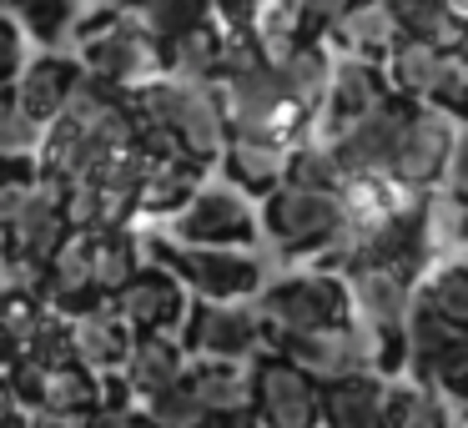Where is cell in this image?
<instances>
[{
  "mask_svg": "<svg viewBox=\"0 0 468 428\" xmlns=\"http://www.w3.org/2000/svg\"><path fill=\"white\" fill-rule=\"evenodd\" d=\"M343 202L337 192H307V187H272L257 197V237L277 247L292 262L313 257L317 267L337 273V252H343Z\"/></svg>",
  "mask_w": 468,
  "mask_h": 428,
  "instance_id": "cell-1",
  "label": "cell"
},
{
  "mask_svg": "<svg viewBox=\"0 0 468 428\" xmlns=\"http://www.w3.org/2000/svg\"><path fill=\"white\" fill-rule=\"evenodd\" d=\"M71 46H76V66L91 81L112 86V91H136V86L162 76V46L132 21V16H112L96 11L91 21L71 26Z\"/></svg>",
  "mask_w": 468,
  "mask_h": 428,
  "instance_id": "cell-2",
  "label": "cell"
},
{
  "mask_svg": "<svg viewBox=\"0 0 468 428\" xmlns=\"http://www.w3.org/2000/svg\"><path fill=\"white\" fill-rule=\"evenodd\" d=\"M142 247L146 262L166 267L192 303H252L267 283L262 262L242 247H186L172 237H152V242L142 237Z\"/></svg>",
  "mask_w": 468,
  "mask_h": 428,
  "instance_id": "cell-3",
  "label": "cell"
},
{
  "mask_svg": "<svg viewBox=\"0 0 468 428\" xmlns=\"http://www.w3.org/2000/svg\"><path fill=\"white\" fill-rule=\"evenodd\" d=\"M257 313L267 323V337L277 333H317V327H347L353 323V303H347V283L333 267H307L282 283H262L252 297Z\"/></svg>",
  "mask_w": 468,
  "mask_h": 428,
  "instance_id": "cell-4",
  "label": "cell"
},
{
  "mask_svg": "<svg viewBox=\"0 0 468 428\" xmlns=\"http://www.w3.org/2000/svg\"><path fill=\"white\" fill-rule=\"evenodd\" d=\"M463 146V122L438 106H408L403 126L393 136V152H388V182L408 187V192H433L438 177H443L448 156Z\"/></svg>",
  "mask_w": 468,
  "mask_h": 428,
  "instance_id": "cell-5",
  "label": "cell"
},
{
  "mask_svg": "<svg viewBox=\"0 0 468 428\" xmlns=\"http://www.w3.org/2000/svg\"><path fill=\"white\" fill-rule=\"evenodd\" d=\"M182 353L202 363H252L267 353V323L257 303H192L176 327Z\"/></svg>",
  "mask_w": 468,
  "mask_h": 428,
  "instance_id": "cell-6",
  "label": "cell"
},
{
  "mask_svg": "<svg viewBox=\"0 0 468 428\" xmlns=\"http://www.w3.org/2000/svg\"><path fill=\"white\" fill-rule=\"evenodd\" d=\"M172 242H186V247H252L257 242V202L242 197L237 187L227 182H202L172 217Z\"/></svg>",
  "mask_w": 468,
  "mask_h": 428,
  "instance_id": "cell-7",
  "label": "cell"
},
{
  "mask_svg": "<svg viewBox=\"0 0 468 428\" xmlns=\"http://www.w3.org/2000/svg\"><path fill=\"white\" fill-rule=\"evenodd\" d=\"M252 383V423L257 428H323V388L307 373H297L287 358L257 353L247 363Z\"/></svg>",
  "mask_w": 468,
  "mask_h": 428,
  "instance_id": "cell-8",
  "label": "cell"
},
{
  "mask_svg": "<svg viewBox=\"0 0 468 428\" xmlns=\"http://www.w3.org/2000/svg\"><path fill=\"white\" fill-rule=\"evenodd\" d=\"M267 353L287 358V363H292L297 373H307L317 388L367 368V343H363V327L357 323L317 327V333H277V337H267Z\"/></svg>",
  "mask_w": 468,
  "mask_h": 428,
  "instance_id": "cell-9",
  "label": "cell"
},
{
  "mask_svg": "<svg viewBox=\"0 0 468 428\" xmlns=\"http://www.w3.org/2000/svg\"><path fill=\"white\" fill-rule=\"evenodd\" d=\"M106 303H112V313L142 337V333H176L182 317H186V307H192V297H186V287L176 283L166 267L142 262Z\"/></svg>",
  "mask_w": 468,
  "mask_h": 428,
  "instance_id": "cell-10",
  "label": "cell"
},
{
  "mask_svg": "<svg viewBox=\"0 0 468 428\" xmlns=\"http://www.w3.org/2000/svg\"><path fill=\"white\" fill-rule=\"evenodd\" d=\"M383 96H388V86H383V71H378L373 61H347V56H333V76H327L323 106H317L307 136L333 142V136L347 132L363 112H373Z\"/></svg>",
  "mask_w": 468,
  "mask_h": 428,
  "instance_id": "cell-11",
  "label": "cell"
},
{
  "mask_svg": "<svg viewBox=\"0 0 468 428\" xmlns=\"http://www.w3.org/2000/svg\"><path fill=\"white\" fill-rule=\"evenodd\" d=\"M408 106L413 102H403V96H383L373 112H363L347 132H337L327 142L337 166H343V177H383L388 172V152H393V136L403 126Z\"/></svg>",
  "mask_w": 468,
  "mask_h": 428,
  "instance_id": "cell-12",
  "label": "cell"
},
{
  "mask_svg": "<svg viewBox=\"0 0 468 428\" xmlns=\"http://www.w3.org/2000/svg\"><path fill=\"white\" fill-rule=\"evenodd\" d=\"M343 283L357 327H403L408 307H413V277L363 262V267H343Z\"/></svg>",
  "mask_w": 468,
  "mask_h": 428,
  "instance_id": "cell-13",
  "label": "cell"
},
{
  "mask_svg": "<svg viewBox=\"0 0 468 428\" xmlns=\"http://www.w3.org/2000/svg\"><path fill=\"white\" fill-rule=\"evenodd\" d=\"M146 152H152V162H146V177H142V187H136L132 227L146 222V217H162L166 222V217L207 182V172H212V166L192 162V156H182V152H156V146H146Z\"/></svg>",
  "mask_w": 468,
  "mask_h": 428,
  "instance_id": "cell-14",
  "label": "cell"
},
{
  "mask_svg": "<svg viewBox=\"0 0 468 428\" xmlns=\"http://www.w3.org/2000/svg\"><path fill=\"white\" fill-rule=\"evenodd\" d=\"M136 333L112 313V303H96L71 317V363L86 368L91 378H116L132 353Z\"/></svg>",
  "mask_w": 468,
  "mask_h": 428,
  "instance_id": "cell-15",
  "label": "cell"
},
{
  "mask_svg": "<svg viewBox=\"0 0 468 428\" xmlns=\"http://www.w3.org/2000/svg\"><path fill=\"white\" fill-rule=\"evenodd\" d=\"M76 81H81L76 56L41 51L36 61L21 66V76H16V86H11V102L21 106L36 126H46V122H56V116H61V106H66V96L76 91Z\"/></svg>",
  "mask_w": 468,
  "mask_h": 428,
  "instance_id": "cell-16",
  "label": "cell"
},
{
  "mask_svg": "<svg viewBox=\"0 0 468 428\" xmlns=\"http://www.w3.org/2000/svg\"><path fill=\"white\" fill-rule=\"evenodd\" d=\"M186 363H192V358L182 353L176 333H142L132 343V353H126V363H122V373H116V378L126 383L132 403H146V398H156L162 388L182 383Z\"/></svg>",
  "mask_w": 468,
  "mask_h": 428,
  "instance_id": "cell-17",
  "label": "cell"
},
{
  "mask_svg": "<svg viewBox=\"0 0 468 428\" xmlns=\"http://www.w3.org/2000/svg\"><path fill=\"white\" fill-rule=\"evenodd\" d=\"M186 393L202 408L207 423H237L252 413V383H247V363H186Z\"/></svg>",
  "mask_w": 468,
  "mask_h": 428,
  "instance_id": "cell-18",
  "label": "cell"
},
{
  "mask_svg": "<svg viewBox=\"0 0 468 428\" xmlns=\"http://www.w3.org/2000/svg\"><path fill=\"white\" fill-rule=\"evenodd\" d=\"M287 152L292 146L282 142H257V136H227L222 156H217V166H222L227 187H237L242 197H267L272 187H282V166H287Z\"/></svg>",
  "mask_w": 468,
  "mask_h": 428,
  "instance_id": "cell-19",
  "label": "cell"
},
{
  "mask_svg": "<svg viewBox=\"0 0 468 428\" xmlns=\"http://www.w3.org/2000/svg\"><path fill=\"white\" fill-rule=\"evenodd\" d=\"M398 41V21L388 5H378V0H357L353 16H347L343 26H333V31L323 36V51L327 56H347V61H383L388 51H393Z\"/></svg>",
  "mask_w": 468,
  "mask_h": 428,
  "instance_id": "cell-20",
  "label": "cell"
},
{
  "mask_svg": "<svg viewBox=\"0 0 468 428\" xmlns=\"http://www.w3.org/2000/svg\"><path fill=\"white\" fill-rule=\"evenodd\" d=\"M383 398L388 378L378 373H347L323 388V428H383Z\"/></svg>",
  "mask_w": 468,
  "mask_h": 428,
  "instance_id": "cell-21",
  "label": "cell"
},
{
  "mask_svg": "<svg viewBox=\"0 0 468 428\" xmlns=\"http://www.w3.org/2000/svg\"><path fill=\"white\" fill-rule=\"evenodd\" d=\"M383 428H463V398H443L438 388H423L413 378L388 383Z\"/></svg>",
  "mask_w": 468,
  "mask_h": 428,
  "instance_id": "cell-22",
  "label": "cell"
},
{
  "mask_svg": "<svg viewBox=\"0 0 468 428\" xmlns=\"http://www.w3.org/2000/svg\"><path fill=\"white\" fill-rule=\"evenodd\" d=\"M217 61H222V26L217 21H202L162 41V76H176V81H217Z\"/></svg>",
  "mask_w": 468,
  "mask_h": 428,
  "instance_id": "cell-23",
  "label": "cell"
},
{
  "mask_svg": "<svg viewBox=\"0 0 468 428\" xmlns=\"http://www.w3.org/2000/svg\"><path fill=\"white\" fill-rule=\"evenodd\" d=\"M438 61H443V51H438V46H428V41H408V36H398L393 51H388L383 61H378V71H383L388 96H403V102H418V106H423L428 86H433Z\"/></svg>",
  "mask_w": 468,
  "mask_h": 428,
  "instance_id": "cell-24",
  "label": "cell"
},
{
  "mask_svg": "<svg viewBox=\"0 0 468 428\" xmlns=\"http://www.w3.org/2000/svg\"><path fill=\"white\" fill-rule=\"evenodd\" d=\"M142 262H146V247L136 227H96L91 232V273L101 297H112Z\"/></svg>",
  "mask_w": 468,
  "mask_h": 428,
  "instance_id": "cell-25",
  "label": "cell"
},
{
  "mask_svg": "<svg viewBox=\"0 0 468 428\" xmlns=\"http://www.w3.org/2000/svg\"><path fill=\"white\" fill-rule=\"evenodd\" d=\"M388 11L398 21V36H408V41H428L438 51H463V21L443 0H393Z\"/></svg>",
  "mask_w": 468,
  "mask_h": 428,
  "instance_id": "cell-26",
  "label": "cell"
},
{
  "mask_svg": "<svg viewBox=\"0 0 468 428\" xmlns=\"http://www.w3.org/2000/svg\"><path fill=\"white\" fill-rule=\"evenodd\" d=\"M413 307H423V313H433V317H448V323L468 327V273H463V257L428 267V273L413 283Z\"/></svg>",
  "mask_w": 468,
  "mask_h": 428,
  "instance_id": "cell-27",
  "label": "cell"
},
{
  "mask_svg": "<svg viewBox=\"0 0 468 428\" xmlns=\"http://www.w3.org/2000/svg\"><path fill=\"white\" fill-rule=\"evenodd\" d=\"M0 11L21 26L26 41L46 46V51H61V41H71L81 0H0Z\"/></svg>",
  "mask_w": 468,
  "mask_h": 428,
  "instance_id": "cell-28",
  "label": "cell"
},
{
  "mask_svg": "<svg viewBox=\"0 0 468 428\" xmlns=\"http://www.w3.org/2000/svg\"><path fill=\"white\" fill-rule=\"evenodd\" d=\"M96 403H101V378H91L86 368H76V363L46 368V383H41L36 408L61 413V418H86Z\"/></svg>",
  "mask_w": 468,
  "mask_h": 428,
  "instance_id": "cell-29",
  "label": "cell"
},
{
  "mask_svg": "<svg viewBox=\"0 0 468 428\" xmlns=\"http://www.w3.org/2000/svg\"><path fill=\"white\" fill-rule=\"evenodd\" d=\"M282 182L287 187H307V192H343V166H337L333 146L317 142V136H303V142L287 152V166H282Z\"/></svg>",
  "mask_w": 468,
  "mask_h": 428,
  "instance_id": "cell-30",
  "label": "cell"
},
{
  "mask_svg": "<svg viewBox=\"0 0 468 428\" xmlns=\"http://www.w3.org/2000/svg\"><path fill=\"white\" fill-rule=\"evenodd\" d=\"M132 21L162 46V41H172V36L192 31V26L212 21V0H146Z\"/></svg>",
  "mask_w": 468,
  "mask_h": 428,
  "instance_id": "cell-31",
  "label": "cell"
},
{
  "mask_svg": "<svg viewBox=\"0 0 468 428\" xmlns=\"http://www.w3.org/2000/svg\"><path fill=\"white\" fill-rule=\"evenodd\" d=\"M16 353L31 358V363H41V368L71 363V317H61V313H51V307H46V313L36 317L31 333L16 343Z\"/></svg>",
  "mask_w": 468,
  "mask_h": 428,
  "instance_id": "cell-32",
  "label": "cell"
},
{
  "mask_svg": "<svg viewBox=\"0 0 468 428\" xmlns=\"http://www.w3.org/2000/svg\"><path fill=\"white\" fill-rule=\"evenodd\" d=\"M463 86H468L463 51H443V61H438V71H433V86H428L423 106H438V112H448V116H458V122H463V106H468Z\"/></svg>",
  "mask_w": 468,
  "mask_h": 428,
  "instance_id": "cell-33",
  "label": "cell"
},
{
  "mask_svg": "<svg viewBox=\"0 0 468 428\" xmlns=\"http://www.w3.org/2000/svg\"><path fill=\"white\" fill-rule=\"evenodd\" d=\"M146 418H152L156 428H202L207 418H202V408L192 403V393H186V383H176V388H162L156 398H146V403H136Z\"/></svg>",
  "mask_w": 468,
  "mask_h": 428,
  "instance_id": "cell-34",
  "label": "cell"
},
{
  "mask_svg": "<svg viewBox=\"0 0 468 428\" xmlns=\"http://www.w3.org/2000/svg\"><path fill=\"white\" fill-rule=\"evenodd\" d=\"M357 0H297V16H303V41H323L333 26H343L353 16Z\"/></svg>",
  "mask_w": 468,
  "mask_h": 428,
  "instance_id": "cell-35",
  "label": "cell"
},
{
  "mask_svg": "<svg viewBox=\"0 0 468 428\" xmlns=\"http://www.w3.org/2000/svg\"><path fill=\"white\" fill-rule=\"evenodd\" d=\"M21 66H26V31L0 11V91H11L16 86Z\"/></svg>",
  "mask_w": 468,
  "mask_h": 428,
  "instance_id": "cell-36",
  "label": "cell"
},
{
  "mask_svg": "<svg viewBox=\"0 0 468 428\" xmlns=\"http://www.w3.org/2000/svg\"><path fill=\"white\" fill-rule=\"evenodd\" d=\"M136 423V403H96L81 418V428H132Z\"/></svg>",
  "mask_w": 468,
  "mask_h": 428,
  "instance_id": "cell-37",
  "label": "cell"
},
{
  "mask_svg": "<svg viewBox=\"0 0 468 428\" xmlns=\"http://www.w3.org/2000/svg\"><path fill=\"white\" fill-rule=\"evenodd\" d=\"M252 11H257V0H212V21L217 26H247Z\"/></svg>",
  "mask_w": 468,
  "mask_h": 428,
  "instance_id": "cell-38",
  "label": "cell"
},
{
  "mask_svg": "<svg viewBox=\"0 0 468 428\" xmlns=\"http://www.w3.org/2000/svg\"><path fill=\"white\" fill-rule=\"evenodd\" d=\"M21 428H81V418H61V413H46V408H26Z\"/></svg>",
  "mask_w": 468,
  "mask_h": 428,
  "instance_id": "cell-39",
  "label": "cell"
},
{
  "mask_svg": "<svg viewBox=\"0 0 468 428\" xmlns=\"http://www.w3.org/2000/svg\"><path fill=\"white\" fill-rule=\"evenodd\" d=\"M146 0H101V11H112V16H136Z\"/></svg>",
  "mask_w": 468,
  "mask_h": 428,
  "instance_id": "cell-40",
  "label": "cell"
},
{
  "mask_svg": "<svg viewBox=\"0 0 468 428\" xmlns=\"http://www.w3.org/2000/svg\"><path fill=\"white\" fill-rule=\"evenodd\" d=\"M16 413H21V408H16L11 388H5V373H0V423H5V418H16Z\"/></svg>",
  "mask_w": 468,
  "mask_h": 428,
  "instance_id": "cell-41",
  "label": "cell"
},
{
  "mask_svg": "<svg viewBox=\"0 0 468 428\" xmlns=\"http://www.w3.org/2000/svg\"><path fill=\"white\" fill-rule=\"evenodd\" d=\"M11 358H16V343H11L5 333H0V373H5V363H11Z\"/></svg>",
  "mask_w": 468,
  "mask_h": 428,
  "instance_id": "cell-42",
  "label": "cell"
},
{
  "mask_svg": "<svg viewBox=\"0 0 468 428\" xmlns=\"http://www.w3.org/2000/svg\"><path fill=\"white\" fill-rule=\"evenodd\" d=\"M212 428H257L252 418H237V423H212Z\"/></svg>",
  "mask_w": 468,
  "mask_h": 428,
  "instance_id": "cell-43",
  "label": "cell"
},
{
  "mask_svg": "<svg viewBox=\"0 0 468 428\" xmlns=\"http://www.w3.org/2000/svg\"><path fill=\"white\" fill-rule=\"evenodd\" d=\"M132 428H156V423H152V418L142 413V408H136V423H132Z\"/></svg>",
  "mask_w": 468,
  "mask_h": 428,
  "instance_id": "cell-44",
  "label": "cell"
},
{
  "mask_svg": "<svg viewBox=\"0 0 468 428\" xmlns=\"http://www.w3.org/2000/svg\"><path fill=\"white\" fill-rule=\"evenodd\" d=\"M0 428H21V413H16V418H5V423H0Z\"/></svg>",
  "mask_w": 468,
  "mask_h": 428,
  "instance_id": "cell-45",
  "label": "cell"
},
{
  "mask_svg": "<svg viewBox=\"0 0 468 428\" xmlns=\"http://www.w3.org/2000/svg\"><path fill=\"white\" fill-rule=\"evenodd\" d=\"M378 5H393V0H378Z\"/></svg>",
  "mask_w": 468,
  "mask_h": 428,
  "instance_id": "cell-46",
  "label": "cell"
},
{
  "mask_svg": "<svg viewBox=\"0 0 468 428\" xmlns=\"http://www.w3.org/2000/svg\"><path fill=\"white\" fill-rule=\"evenodd\" d=\"M0 287H5V277H0Z\"/></svg>",
  "mask_w": 468,
  "mask_h": 428,
  "instance_id": "cell-47",
  "label": "cell"
},
{
  "mask_svg": "<svg viewBox=\"0 0 468 428\" xmlns=\"http://www.w3.org/2000/svg\"><path fill=\"white\" fill-rule=\"evenodd\" d=\"M202 428H212V423H202Z\"/></svg>",
  "mask_w": 468,
  "mask_h": 428,
  "instance_id": "cell-48",
  "label": "cell"
}]
</instances>
